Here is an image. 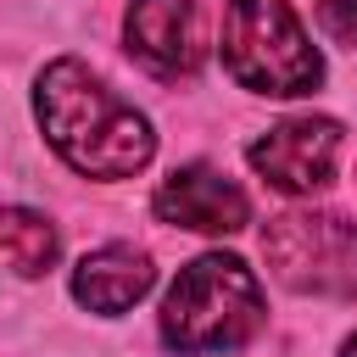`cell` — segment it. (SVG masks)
I'll list each match as a JSON object with an SVG mask.
<instances>
[{"label": "cell", "mask_w": 357, "mask_h": 357, "mask_svg": "<svg viewBox=\"0 0 357 357\" xmlns=\"http://www.w3.org/2000/svg\"><path fill=\"white\" fill-rule=\"evenodd\" d=\"M56 251H61V240L45 212L0 206V268H11L17 279H39L56 262Z\"/></svg>", "instance_id": "9c48e42d"}, {"label": "cell", "mask_w": 357, "mask_h": 357, "mask_svg": "<svg viewBox=\"0 0 357 357\" xmlns=\"http://www.w3.org/2000/svg\"><path fill=\"white\" fill-rule=\"evenodd\" d=\"M262 329V284L240 257L206 251L178 268L162 301V340L178 357L234 351Z\"/></svg>", "instance_id": "7a4b0ae2"}, {"label": "cell", "mask_w": 357, "mask_h": 357, "mask_svg": "<svg viewBox=\"0 0 357 357\" xmlns=\"http://www.w3.org/2000/svg\"><path fill=\"white\" fill-rule=\"evenodd\" d=\"M33 117L56 156L89 178H128L151 162L156 134L117 89H106L84 61L61 56L33 84Z\"/></svg>", "instance_id": "6da1fadb"}, {"label": "cell", "mask_w": 357, "mask_h": 357, "mask_svg": "<svg viewBox=\"0 0 357 357\" xmlns=\"http://www.w3.org/2000/svg\"><path fill=\"white\" fill-rule=\"evenodd\" d=\"M128 50L156 78H190L201 61V17L195 0H134L123 17Z\"/></svg>", "instance_id": "52a82bcc"}, {"label": "cell", "mask_w": 357, "mask_h": 357, "mask_svg": "<svg viewBox=\"0 0 357 357\" xmlns=\"http://www.w3.org/2000/svg\"><path fill=\"white\" fill-rule=\"evenodd\" d=\"M156 284V268H151V257L145 251H134V245H100V251H89L78 268H73V296H78V307H89V312H128L145 290Z\"/></svg>", "instance_id": "ba28073f"}, {"label": "cell", "mask_w": 357, "mask_h": 357, "mask_svg": "<svg viewBox=\"0 0 357 357\" xmlns=\"http://www.w3.org/2000/svg\"><path fill=\"white\" fill-rule=\"evenodd\" d=\"M223 67L251 95H312L324 56L296 22L290 0H229L223 6Z\"/></svg>", "instance_id": "3957f363"}, {"label": "cell", "mask_w": 357, "mask_h": 357, "mask_svg": "<svg viewBox=\"0 0 357 357\" xmlns=\"http://www.w3.org/2000/svg\"><path fill=\"white\" fill-rule=\"evenodd\" d=\"M156 218L173 223V229H195V234H234L245 229L251 218V201L240 184H229L218 167L206 162H190V167H173L156 190Z\"/></svg>", "instance_id": "8992f818"}, {"label": "cell", "mask_w": 357, "mask_h": 357, "mask_svg": "<svg viewBox=\"0 0 357 357\" xmlns=\"http://www.w3.org/2000/svg\"><path fill=\"white\" fill-rule=\"evenodd\" d=\"M340 145H346L340 123L307 112V117H284L262 139H251V167L284 195H312V190H324L335 178Z\"/></svg>", "instance_id": "5b68a950"}, {"label": "cell", "mask_w": 357, "mask_h": 357, "mask_svg": "<svg viewBox=\"0 0 357 357\" xmlns=\"http://www.w3.org/2000/svg\"><path fill=\"white\" fill-rule=\"evenodd\" d=\"M318 22L329 39L357 45V0H318Z\"/></svg>", "instance_id": "30bf717a"}, {"label": "cell", "mask_w": 357, "mask_h": 357, "mask_svg": "<svg viewBox=\"0 0 357 357\" xmlns=\"http://www.w3.org/2000/svg\"><path fill=\"white\" fill-rule=\"evenodd\" d=\"M340 357H357V335H351V340H346V346H340Z\"/></svg>", "instance_id": "8fae6325"}, {"label": "cell", "mask_w": 357, "mask_h": 357, "mask_svg": "<svg viewBox=\"0 0 357 357\" xmlns=\"http://www.w3.org/2000/svg\"><path fill=\"white\" fill-rule=\"evenodd\" d=\"M273 279L296 296L357 301V223L340 212H279L262 229Z\"/></svg>", "instance_id": "277c9868"}]
</instances>
